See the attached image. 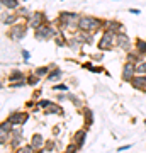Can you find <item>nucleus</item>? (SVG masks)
I'll use <instances>...</instances> for the list:
<instances>
[{
    "label": "nucleus",
    "mask_w": 146,
    "mask_h": 153,
    "mask_svg": "<svg viewBox=\"0 0 146 153\" xmlns=\"http://www.w3.org/2000/svg\"><path fill=\"white\" fill-rule=\"evenodd\" d=\"M104 27V21H100L99 17H92V16H83L78 21V29L85 31V33H95L99 29Z\"/></svg>",
    "instance_id": "nucleus-1"
},
{
    "label": "nucleus",
    "mask_w": 146,
    "mask_h": 153,
    "mask_svg": "<svg viewBox=\"0 0 146 153\" xmlns=\"http://www.w3.org/2000/svg\"><path fill=\"white\" fill-rule=\"evenodd\" d=\"M56 36H58V31L53 26H49V24H44V26H41L39 29L34 31V38L38 39V41H51Z\"/></svg>",
    "instance_id": "nucleus-2"
},
{
    "label": "nucleus",
    "mask_w": 146,
    "mask_h": 153,
    "mask_svg": "<svg viewBox=\"0 0 146 153\" xmlns=\"http://www.w3.org/2000/svg\"><path fill=\"white\" fill-rule=\"evenodd\" d=\"M78 21H80V17L75 12H61L58 17L61 27H78Z\"/></svg>",
    "instance_id": "nucleus-3"
},
{
    "label": "nucleus",
    "mask_w": 146,
    "mask_h": 153,
    "mask_svg": "<svg viewBox=\"0 0 146 153\" xmlns=\"http://www.w3.org/2000/svg\"><path fill=\"white\" fill-rule=\"evenodd\" d=\"M27 24H29V27H33L34 31L36 29H39L41 26H44L46 24V14L44 12H34V14H31V17L27 19Z\"/></svg>",
    "instance_id": "nucleus-4"
},
{
    "label": "nucleus",
    "mask_w": 146,
    "mask_h": 153,
    "mask_svg": "<svg viewBox=\"0 0 146 153\" xmlns=\"http://www.w3.org/2000/svg\"><path fill=\"white\" fill-rule=\"evenodd\" d=\"M29 27V24H14L9 33V38L14 39V41H21V39L26 38V31Z\"/></svg>",
    "instance_id": "nucleus-5"
},
{
    "label": "nucleus",
    "mask_w": 146,
    "mask_h": 153,
    "mask_svg": "<svg viewBox=\"0 0 146 153\" xmlns=\"http://www.w3.org/2000/svg\"><path fill=\"white\" fill-rule=\"evenodd\" d=\"M114 41H116V34H114V33H109V31H104L102 38H100V41H99V49H102V51L112 49Z\"/></svg>",
    "instance_id": "nucleus-6"
},
{
    "label": "nucleus",
    "mask_w": 146,
    "mask_h": 153,
    "mask_svg": "<svg viewBox=\"0 0 146 153\" xmlns=\"http://www.w3.org/2000/svg\"><path fill=\"white\" fill-rule=\"evenodd\" d=\"M116 44H117L121 49H124V51H131V39H129V36L126 33H122V31L116 34Z\"/></svg>",
    "instance_id": "nucleus-7"
},
{
    "label": "nucleus",
    "mask_w": 146,
    "mask_h": 153,
    "mask_svg": "<svg viewBox=\"0 0 146 153\" xmlns=\"http://www.w3.org/2000/svg\"><path fill=\"white\" fill-rule=\"evenodd\" d=\"M136 73V65L131 63V61H126L124 66H122V80L124 82H131V78L134 76Z\"/></svg>",
    "instance_id": "nucleus-8"
},
{
    "label": "nucleus",
    "mask_w": 146,
    "mask_h": 153,
    "mask_svg": "<svg viewBox=\"0 0 146 153\" xmlns=\"http://www.w3.org/2000/svg\"><path fill=\"white\" fill-rule=\"evenodd\" d=\"M104 31H109V33H114V34H117V33H121L122 31V24L121 22H117V21H104Z\"/></svg>",
    "instance_id": "nucleus-9"
},
{
    "label": "nucleus",
    "mask_w": 146,
    "mask_h": 153,
    "mask_svg": "<svg viewBox=\"0 0 146 153\" xmlns=\"http://www.w3.org/2000/svg\"><path fill=\"white\" fill-rule=\"evenodd\" d=\"M129 83L138 90H146V75H134Z\"/></svg>",
    "instance_id": "nucleus-10"
},
{
    "label": "nucleus",
    "mask_w": 146,
    "mask_h": 153,
    "mask_svg": "<svg viewBox=\"0 0 146 153\" xmlns=\"http://www.w3.org/2000/svg\"><path fill=\"white\" fill-rule=\"evenodd\" d=\"M27 117H29L27 114H24V112H19V111H16V112H12V114L9 116V121H10V123H14L16 126H21V124H24V123L27 121Z\"/></svg>",
    "instance_id": "nucleus-11"
},
{
    "label": "nucleus",
    "mask_w": 146,
    "mask_h": 153,
    "mask_svg": "<svg viewBox=\"0 0 146 153\" xmlns=\"http://www.w3.org/2000/svg\"><path fill=\"white\" fill-rule=\"evenodd\" d=\"M44 114H54V116H63V109L56 102H51L48 107H44Z\"/></svg>",
    "instance_id": "nucleus-12"
},
{
    "label": "nucleus",
    "mask_w": 146,
    "mask_h": 153,
    "mask_svg": "<svg viewBox=\"0 0 146 153\" xmlns=\"http://www.w3.org/2000/svg\"><path fill=\"white\" fill-rule=\"evenodd\" d=\"M31 146H33L34 150H41V148L44 146V140H43V136H41L39 133L33 134V138H31Z\"/></svg>",
    "instance_id": "nucleus-13"
},
{
    "label": "nucleus",
    "mask_w": 146,
    "mask_h": 153,
    "mask_svg": "<svg viewBox=\"0 0 146 153\" xmlns=\"http://www.w3.org/2000/svg\"><path fill=\"white\" fill-rule=\"evenodd\" d=\"M17 19H21V17L14 16V14H2V24L4 26H14V24H17Z\"/></svg>",
    "instance_id": "nucleus-14"
},
{
    "label": "nucleus",
    "mask_w": 146,
    "mask_h": 153,
    "mask_svg": "<svg viewBox=\"0 0 146 153\" xmlns=\"http://www.w3.org/2000/svg\"><path fill=\"white\" fill-rule=\"evenodd\" d=\"M61 76H63V71L60 68H53V71L48 73V82H58L61 80Z\"/></svg>",
    "instance_id": "nucleus-15"
},
{
    "label": "nucleus",
    "mask_w": 146,
    "mask_h": 153,
    "mask_svg": "<svg viewBox=\"0 0 146 153\" xmlns=\"http://www.w3.org/2000/svg\"><path fill=\"white\" fill-rule=\"evenodd\" d=\"M85 138H87V131L85 129H80V131L75 133V136H73V141L78 145V146H83V143H85Z\"/></svg>",
    "instance_id": "nucleus-16"
},
{
    "label": "nucleus",
    "mask_w": 146,
    "mask_h": 153,
    "mask_svg": "<svg viewBox=\"0 0 146 153\" xmlns=\"http://www.w3.org/2000/svg\"><path fill=\"white\" fill-rule=\"evenodd\" d=\"M24 78H26V75H24V73H22V71H12L10 75H9V78H7V80H9V83H16V82H21V80H24Z\"/></svg>",
    "instance_id": "nucleus-17"
},
{
    "label": "nucleus",
    "mask_w": 146,
    "mask_h": 153,
    "mask_svg": "<svg viewBox=\"0 0 146 153\" xmlns=\"http://www.w3.org/2000/svg\"><path fill=\"white\" fill-rule=\"evenodd\" d=\"M78 39L85 44H92L93 43V33H85V31H82V33L78 34Z\"/></svg>",
    "instance_id": "nucleus-18"
},
{
    "label": "nucleus",
    "mask_w": 146,
    "mask_h": 153,
    "mask_svg": "<svg viewBox=\"0 0 146 153\" xmlns=\"http://www.w3.org/2000/svg\"><path fill=\"white\" fill-rule=\"evenodd\" d=\"M2 5L9 10H17L19 9V0H2Z\"/></svg>",
    "instance_id": "nucleus-19"
},
{
    "label": "nucleus",
    "mask_w": 146,
    "mask_h": 153,
    "mask_svg": "<svg viewBox=\"0 0 146 153\" xmlns=\"http://www.w3.org/2000/svg\"><path fill=\"white\" fill-rule=\"evenodd\" d=\"M68 46L71 48V51L78 53V51H80V46H82V41L78 38H76V39H70V41H68Z\"/></svg>",
    "instance_id": "nucleus-20"
},
{
    "label": "nucleus",
    "mask_w": 146,
    "mask_h": 153,
    "mask_svg": "<svg viewBox=\"0 0 146 153\" xmlns=\"http://www.w3.org/2000/svg\"><path fill=\"white\" fill-rule=\"evenodd\" d=\"M51 68H54V66L53 65H51V66H39V68H36L34 73H36L38 76H44V75H48L49 71H51Z\"/></svg>",
    "instance_id": "nucleus-21"
},
{
    "label": "nucleus",
    "mask_w": 146,
    "mask_h": 153,
    "mask_svg": "<svg viewBox=\"0 0 146 153\" xmlns=\"http://www.w3.org/2000/svg\"><path fill=\"white\" fill-rule=\"evenodd\" d=\"M136 73L138 75H146V61H138L136 63Z\"/></svg>",
    "instance_id": "nucleus-22"
},
{
    "label": "nucleus",
    "mask_w": 146,
    "mask_h": 153,
    "mask_svg": "<svg viewBox=\"0 0 146 153\" xmlns=\"http://www.w3.org/2000/svg\"><path fill=\"white\" fill-rule=\"evenodd\" d=\"M136 49H138V53H146V41L138 39L136 41Z\"/></svg>",
    "instance_id": "nucleus-23"
},
{
    "label": "nucleus",
    "mask_w": 146,
    "mask_h": 153,
    "mask_svg": "<svg viewBox=\"0 0 146 153\" xmlns=\"http://www.w3.org/2000/svg\"><path fill=\"white\" fill-rule=\"evenodd\" d=\"M14 126H16L14 123H10V121L7 119V121H4V123H2V128H0V129H4V131H9V133H10V131H14Z\"/></svg>",
    "instance_id": "nucleus-24"
},
{
    "label": "nucleus",
    "mask_w": 146,
    "mask_h": 153,
    "mask_svg": "<svg viewBox=\"0 0 146 153\" xmlns=\"http://www.w3.org/2000/svg\"><path fill=\"white\" fill-rule=\"evenodd\" d=\"M39 78H41V76H38V75H29L27 76V85H31V87H34V85H36V83L39 82Z\"/></svg>",
    "instance_id": "nucleus-25"
},
{
    "label": "nucleus",
    "mask_w": 146,
    "mask_h": 153,
    "mask_svg": "<svg viewBox=\"0 0 146 153\" xmlns=\"http://www.w3.org/2000/svg\"><path fill=\"white\" fill-rule=\"evenodd\" d=\"M36 150H34L31 145H27V146H21V148H17V152L16 153H34Z\"/></svg>",
    "instance_id": "nucleus-26"
},
{
    "label": "nucleus",
    "mask_w": 146,
    "mask_h": 153,
    "mask_svg": "<svg viewBox=\"0 0 146 153\" xmlns=\"http://www.w3.org/2000/svg\"><path fill=\"white\" fill-rule=\"evenodd\" d=\"M78 148H80V146L73 141V143H70V145H68V148L65 150V153H76V152H78Z\"/></svg>",
    "instance_id": "nucleus-27"
},
{
    "label": "nucleus",
    "mask_w": 146,
    "mask_h": 153,
    "mask_svg": "<svg viewBox=\"0 0 146 153\" xmlns=\"http://www.w3.org/2000/svg\"><path fill=\"white\" fill-rule=\"evenodd\" d=\"M127 61H131V63H138V61H141L139 60V56L136 55V53H129V51H127Z\"/></svg>",
    "instance_id": "nucleus-28"
},
{
    "label": "nucleus",
    "mask_w": 146,
    "mask_h": 153,
    "mask_svg": "<svg viewBox=\"0 0 146 153\" xmlns=\"http://www.w3.org/2000/svg\"><path fill=\"white\" fill-rule=\"evenodd\" d=\"M7 138H9V131H4V129H0V145L4 146L7 143Z\"/></svg>",
    "instance_id": "nucleus-29"
},
{
    "label": "nucleus",
    "mask_w": 146,
    "mask_h": 153,
    "mask_svg": "<svg viewBox=\"0 0 146 153\" xmlns=\"http://www.w3.org/2000/svg\"><path fill=\"white\" fill-rule=\"evenodd\" d=\"M54 90H58V92H68V85H65V83H56V85H54Z\"/></svg>",
    "instance_id": "nucleus-30"
},
{
    "label": "nucleus",
    "mask_w": 146,
    "mask_h": 153,
    "mask_svg": "<svg viewBox=\"0 0 146 153\" xmlns=\"http://www.w3.org/2000/svg\"><path fill=\"white\" fill-rule=\"evenodd\" d=\"M54 39H56V44H58V46H65V44H66L65 38H63V36H61L60 33H58V36H56Z\"/></svg>",
    "instance_id": "nucleus-31"
},
{
    "label": "nucleus",
    "mask_w": 146,
    "mask_h": 153,
    "mask_svg": "<svg viewBox=\"0 0 146 153\" xmlns=\"http://www.w3.org/2000/svg\"><path fill=\"white\" fill-rule=\"evenodd\" d=\"M85 121H87V124H92V111L90 109L85 111Z\"/></svg>",
    "instance_id": "nucleus-32"
},
{
    "label": "nucleus",
    "mask_w": 146,
    "mask_h": 153,
    "mask_svg": "<svg viewBox=\"0 0 146 153\" xmlns=\"http://www.w3.org/2000/svg\"><path fill=\"white\" fill-rule=\"evenodd\" d=\"M49 104H51V100H41V102H39V107H43V109H44V107H48V105Z\"/></svg>",
    "instance_id": "nucleus-33"
},
{
    "label": "nucleus",
    "mask_w": 146,
    "mask_h": 153,
    "mask_svg": "<svg viewBox=\"0 0 146 153\" xmlns=\"http://www.w3.org/2000/svg\"><path fill=\"white\" fill-rule=\"evenodd\" d=\"M70 99H71V102H73L75 105H80V100H78V99H76L75 95H70Z\"/></svg>",
    "instance_id": "nucleus-34"
},
{
    "label": "nucleus",
    "mask_w": 146,
    "mask_h": 153,
    "mask_svg": "<svg viewBox=\"0 0 146 153\" xmlns=\"http://www.w3.org/2000/svg\"><path fill=\"white\" fill-rule=\"evenodd\" d=\"M22 56H24V60H29V58H31V55H29V51H26V49L22 51Z\"/></svg>",
    "instance_id": "nucleus-35"
},
{
    "label": "nucleus",
    "mask_w": 146,
    "mask_h": 153,
    "mask_svg": "<svg viewBox=\"0 0 146 153\" xmlns=\"http://www.w3.org/2000/svg\"><path fill=\"white\" fill-rule=\"evenodd\" d=\"M127 148H131V145H126V146H121L119 152H124V150H127Z\"/></svg>",
    "instance_id": "nucleus-36"
},
{
    "label": "nucleus",
    "mask_w": 146,
    "mask_h": 153,
    "mask_svg": "<svg viewBox=\"0 0 146 153\" xmlns=\"http://www.w3.org/2000/svg\"><path fill=\"white\" fill-rule=\"evenodd\" d=\"M22 2H24V0H22Z\"/></svg>",
    "instance_id": "nucleus-37"
}]
</instances>
